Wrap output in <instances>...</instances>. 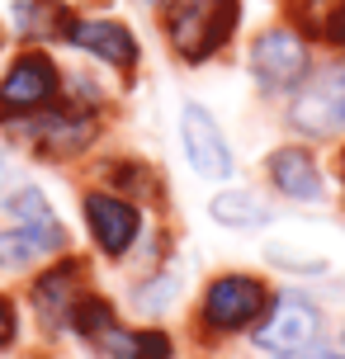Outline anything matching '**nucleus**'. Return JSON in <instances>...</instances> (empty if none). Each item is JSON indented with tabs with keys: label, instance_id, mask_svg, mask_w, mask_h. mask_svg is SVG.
<instances>
[{
	"label": "nucleus",
	"instance_id": "1",
	"mask_svg": "<svg viewBox=\"0 0 345 359\" xmlns=\"http://www.w3.org/2000/svg\"><path fill=\"white\" fill-rule=\"evenodd\" d=\"M104 133H109V109L76 104V100L62 95L53 109H43L34 118L0 123V142L24 147L43 165H72V161H86L95 147L104 142Z\"/></svg>",
	"mask_w": 345,
	"mask_h": 359
},
{
	"label": "nucleus",
	"instance_id": "2",
	"mask_svg": "<svg viewBox=\"0 0 345 359\" xmlns=\"http://www.w3.org/2000/svg\"><path fill=\"white\" fill-rule=\"evenodd\" d=\"M274 303V284L255 269H218L208 274L194 303V336L203 345H227L236 336H251L260 317Z\"/></svg>",
	"mask_w": 345,
	"mask_h": 359
},
{
	"label": "nucleus",
	"instance_id": "3",
	"mask_svg": "<svg viewBox=\"0 0 345 359\" xmlns=\"http://www.w3.org/2000/svg\"><path fill=\"white\" fill-rule=\"evenodd\" d=\"M241 29V0H165L161 38L180 67H208L232 48Z\"/></svg>",
	"mask_w": 345,
	"mask_h": 359
},
{
	"label": "nucleus",
	"instance_id": "4",
	"mask_svg": "<svg viewBox=\"0 0 345 359\" xmlns=\"http://www.w3.org/2000/svg\"><path fill=\"white\" fill-rule=\"evenodd\" d=\"M317 72V53L312 38L298 34L289 19L284 24H265L260 34L246 43V76L265 100H289L293 90H303Z\"/></svg>",
	"mask_w": 345,
	"mask_h": 359
},
{
	"label": "nucleus",
	"instance_id": "5",
	"mask_svg": "<svg viewBox=\"0 0 345 359\" xmlns=\"http://www.w3.org/2000/svg\"><path fill=\"white\" fill-rule=\"evenodd\" d=\"M76 198H81V227H86L90 251L104 265H123L128 255L142 246L147 227H151V213L137 198H123L114 189H100V184H86Z\"/></svg>",
	"mask_w": 345,
	"mask_h": 359
},
{
	"label": "nucleus",
	"instance_id": "6",
	"mask_svg": "<svg viewBox=\"0 0 345 359\" xmlns=\"http://www.w3.org/2000/svg\"><path fill=\"white\" fill-rule=\"evenodd\" d=\"M251 345L270 359L317 350V345H327V307L308 288H274V303L251 331Z\"/></svg>",
	"mask_w": 345,
	"mask_h": 359
},
{
	"label": "nucleus",
	"instance_id": "7",
	"mask_svg": "<svg viewBox=\"0 0 345 359\" xmlns=\"http://www.w3.org/2000/svg\"><path fill=\"white\" fill-rule=\"evenodd\" d=\"M62 95H67V67L53 57V48H19L0 67V123L34 118Z\"/></svg>",
	"mask_w": 345,
	"mask_h": 359
},
{
	"label": "nucleus",
	"instance_id": "8",
	"mask_svg": "<svg viewBox=\"0 0 345 359\" xmlns=\"http://www.w3.org/2000/svg\"><path fill=\"white\" fill-rule=\"evenodd\" d=\"M284 128L289 137L312 147H327L345 137V62L317 67L303 90L284 100Z\"/></svg>",
	"mask_w": 345,
	"mask_h": 359
},
{
	"label": "nucleus",
	"instance_id": "9",
	"mask_svg": "<svg viewBox=\"0 0 345 359\" xmlns=\"http://www.w3.org/2000/svg\"><path fill=\"white\" fill-rule=\"evenodd\" d=\"M90 288V265H86V255H57L48 260L43 269L29 274V284H24V307L34 312L38 331L57 341V336H67V322H72V307L81 303V293Z\"/></svg>",
	"mask_w": 345,
	"mask_h": 359
},
{
	"label": "nucleus",
	"instance_id": "10",
	"mask_svg": "<svg viewBox=\"0 0 345 359\" xmlns=\"http://www.w3.org/2000/svg\"><path fill=\"white\" fill-rule=\"evenodd\" d=\"M260 175L270 184V198H284V203H298V208H322L331 198V180L317 147L298 142V137L270 147L260 156Z\"/></svg>",
	"mask_w": 345,
	"mask_h": 359
},
{
	"label": "nucleus",
	"instance_id": "11",
	"mask_svg": "<svg viewBox=\"0 0 345 359\" xmlns=\"http://www.w3.org/2000/svg\"><path fill=\"white\" fill-rule=\"evenodd\" d=\"M175 133H180V151H184V165L194 170V180H203V184H227L236 175V147L227 137V128L218 123V114L203 104V100H184L180 104Z\"/></svg>",
	"mask_w": 345,
	"mask_h": 359
},
{
	"label": "nucleus",
	"instance_id": "12",
	"mask_svg": "<svg viewBox=\"0 0 345 359\" xmlns=\"http://www.w3.org/2000/svg\"><path fill=\"white\" fill-rule=\"evenodd\" d=\"M67 48L86 53L90 62H100L104 72L128 76V81L142 72V38L133 34V24L119 19V15H81Z\"/></svg>",
	"mask_w": 345,
	"mask_h": 359
},
{
	"label": "nucleus",
	"instance_id": "13",
	"mask_svg": "<svg viewBox=\"0 0 345 359\" xmlns=\"http://www.w3.org/2000/svg\"><path fill=\"white\" fill-rule=\"evenodd\" d=\"M72 251V227L62 217L43 222H5L0 227V274H34L48 260Z\"/></svg>",
	"mask_w": 345,
	"mask_h": 359
},
{
	"label": "nucleus",
	"instance_id": "14",
	"mask_svg": "<svg viewBox=\"0 0 345 359\" xmlns=\"http://www.w3.org/2000/svg\"><path fill=\"white\" fill-rule=\"evenodd\" d=\"M5 19H10V38L19 48H62V43H72L81 10L72 0H10Z\"/></svg>",
	"mask_w": 345,
	"mask_h": 359
},
{
	"label": "nucleus",
	"instance_id": "15",
	"mask_svg": "<svg viewBox=\"0 0 345 359\" xmlns=\"http://www.w3.org/2000/svg\"><path fill=\"white\" fill-rule=\"evenodd\" d=\"M90 175H95L100 189H114V194H123V198H137L142 208H151V203L165 194L161 165L147 161V156H133V151H109V156H100Z\"/></svg>",
	"mask_w": 345,
	"mask_h": 359
},
{
	"label": "nucleus",
	"instance_id": "16",
	"mask_svg": "<svg viewBox=\"0 0 345 359\" xmlns=\"http://www.w3.org/2000/svg\"><path fill=\"white\" fill-rule=\"evenodd\" d=\"M208 222H218L222 232H265L274 222V198L255 184H222L208 198Z\"/></svg>",
	"mask_w": 345,
	"mask_h": 359
},
{
	"label": "nucleus",
	"instance_id": "17",
	"mask_svg": "<svg viewBox=\"0 0 345 359\" xmlns=\"http://www.w3.org/2000/svg\"><path fill=\"white\" fill-rule=\"evenodd\" d=\"M95 359H175V336L165 331L161 322H147V326H109L95 345H86Z\"/></svg>",
	"mask_w": 345,
	"mask_h": 359
},
{
	"label": "nucleus",
	"instance_id": "18",
	"mask_svg": "<svg viewBox=\"0 0 345 359\" xmlns=\"http://www.w3.org/2000/svg\"><path fill=\"white\" fill-rule=\"evenodd\" d=\"M180 298H184V279L175 274V269H165V265H151L142 279L128 284V312L142 317V322L170 317V312L180 307Z\"/></svg>",
	"mask_w": 345,
	"mask_h": 359
},
{
	"label": "nucleus",
	"instance_id": "19",
	"mask_svg": "<svg viewBox=\"0 0 345 359\" xmlns=\"http://www.w3.org/2000/svg\"><path fill=\"white\" fill-rule=\"evenodd\" d=\"M289 24L298 34L327 43L331 53L345 62V0H303V5H293Z\"/></svg>",
	"mask_w": 345,
	"mask_h": 359
},
{
	"label": "nucleus",
	"instance_id": "20",
	"mask_svg": "<svg viewBox=\"0 0 345 359\" xmlns=\"http://www.w3.org/2000/svg\"><path fill=\"white\" fill-rule=\"evenodd\" d=\"M123 322V312H119V303H114L109 293H100V288H86L81 293V303L72 307V322H67V331H72L81 345H95L109 326Z\"/></svg>",
	"mask_w": 345,
	"mask_h": 359
},
{
	"label": "nucleus",
	"instance_id": "21",
	"mask_svg": "<svg viewBox=\"0 0 345 359\" xmlns=\"http://www.w3.org/2000/svg\"><path fill=\"white\" fill-rule=\"evenodd\" d=\"M0 217H10V222H43V217H57L53 198L43 194V184L34 180H15L5 198H0Z\"/></svg>",
	"mask_w": 345,
	"mask_h": 359
},
{
	"label": "nucleus",
	"instance_id": "22",
	"mask_svg": "<svg viewBox=\"0 0 345 359\" xmlns=\"http://www.w3.org/2000/svg\"><path fill=\"white\" fill-rule=\"evenodd\" d=\"M265 260H270V269H284V274H293V279H322V274H331L327 255H303V251H293L289 241L265 246Z\"/></svg>",
	"mask_w": 345,
	"mask_h": 359
},
{
	"label": "nucleus",
	"instance_id": "23",
	"mask_svg": "<svg viewBox=\"0 0 345 359\" xmlns=\"http://www.w3.org/2000/svg\"><path fill=\"white\" fill-rule=\"evenodd\" d=\"M19 345V303L10 293H0V355H10Z\"/></svg>",
	"mask_w": 345,
	"mask_h": 359
},
{
	"label": "nucleus",
	"instance_id": "24",
	"mask_svg": "<svg viewBox=\"0 0 345 359\" xmlns=\"http://www.w3.org/2000/svg\"><path fill=\"white\" fill-rule=\"evenodd\" d=\"M331 175H336V194H341V208H345V137L336 142V156H331Z\"/></svg>",
	"mask_w": 345,
	"mask_h": 359
},
{
	"label": "nucleus",
	"instance_id": "25",
	"mask_svg": "<svg viewBox=\"0 0 345 359\" xmlns=\"http://www.w3.org/2000/svg\"><path fill=\"white\" fill-rule=\"evenodd\" d=\"M10 184H15V156H10V147L0 142V198H5Z\"/></svg>",
	"mask_w": 345,
	"mask_h": 359
},
{
	"label": "nucleus",
	"instance_id": "26",
	"mask_svg": "<svg viewBox=\"0 0 345 359\" xmlns=\"http://www.w3.org/2000/svg\"><path fill=\"white\" fill-rule=\"evenodd\" d=\"M289 359H345V350H327V345H317V350H303V355H289Z\"/></svg>",
	"mask_w": 345,
	"mask_h": 359
},
{
	"label": "nucleus",
	"instance_id": "27",
	"mask_svg": "<svg viewBox=\"0 0 345 359\" xmlns=\"http://www.w3.org/2000/svg\"><path fill=\"white\" fill-rule=\"evenodd\" d=\"M137 5H151V10H161V5H165V0H137Z\"/></svg>",
	"mask_w": 345,
	"mask_h": 359
}]
</instances>
